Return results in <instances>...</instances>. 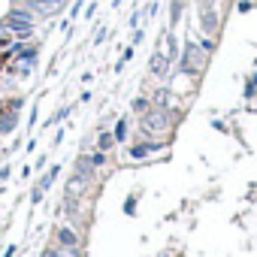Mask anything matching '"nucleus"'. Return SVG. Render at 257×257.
Wrapping results in <instances>:
<instances>
[{
	"mask_svg": "<svg viewBox=\"0 0 257 257\" xmlns=\"http://www.w3.org/2000/svg\"><path fill=\"white\" fill-rule=\"evenodd\" d=\"M200 25H203V31L212 34V37L221 31V16H218V10H215V0H200Z\"/></svg>",
	"mask_w": 257,
	"mask_h": 257,
	"instance_id": "obj_2",
	"label": "nucleus"
},
{
	"mask_svg": "<svg viewBox=\"0 0 257 257\" xmlns=\"http://www.w3.org/2000/svg\"><path fill=\"white\" fill-rule=\"evenodd\" d=\"M112 146V134H103V140H100V149H109Z\"/></svg>",
	"mask_w": 257,
	"mask_h": 257,
	"instance_id": "obj_7",
	"label": "nucleus"
},
{
	"mask_svg": "<svg viewBox=\"0 0 257 257\" xmlns=\"http://www.w3.org/2000/svg\"><path fill=\"white\" fill-rule=\"evenodd\" d=\"M206 49L203 46H197V43H185V52H182V70H188V73H200L203 70V64H206Z\"/></svg>",
	"mask_w": 257,
	"mask_h": 257,
	"instance_id": "obj_1",
	"label": "nucleus"
},
{
	"mask_svg": "<svg viewBox=\"0 0 257 257\" xmlns=\"http://www.w3.org/2000/svg\"><path fill=\"white\" fill-rule=\"evenodd\" d=\"M167 127H170V121H167V112H164V109L146 112V121H143V131H146V134H164Z\"/></svg>",
	"mask_w": 257,
	"mask_h": 257,
	"instance_id": "obj_3",
	"label": "nucleus"
},
{
	"mask_svg": "<svg viewBox=\"0 0 257 257\" xmlns=\"http://www.w3.org/2000/svg\"><path fill=\"white\" fill-rule=\"evenodd\" d=\"M173 16H170V25H179V19H182V0H173V10H170Z\"/></svg>",
	"mask_w": 257,
	"mask_h": 257,
	"instance_id": "obj_6",
	"label": "nucleus"
},
{
	"mask_svg": "<svg viewBox=\"0 0 257 257\" xmlns=\"http://www.w3.org/2000/svg\"><path fill=\"white\" fill-rule=\"evenodd\" d=\"M55 239H58V245H61V248H73V251H79V248H82V242H79V236H76V230H73V227H58Z\"/></svg>",
	"mask_w": 257,
	"mask_h": 257,
	"instance_id": "obj_4",
	"label": "nucleus"
},
{
	"mask_svg": "<svg viewBox=\"0 0 257 257\" xmlns=\"http://www.w3.org/2000/svg\"><path fill=\"white\" fill-rule=\"evenodd\" d=\"M167 64H170V58L158 52V55L152 58V73H161V76H164V73H167Z\"/></svg>",
	"mask_w": 257,
	"mask_h": 257,
	"instance_id": "obj_5",
	"label": "nucleus"
},
{
	"mask_svg": "<svg viewBox=\"0 0 257 257\" xmlns=\"http://www.w3.org/2000/svg\"><path fill=\"white\" fill-rule=\"evenodd\" d=\"M251 7H254V0H242V4H239V10H242V13H248Z\"/></svg>",
	"mask_w": 257,
	"mask_h": 257,
	"instance_id": "obj_8",
	"label": "nucleus"
}]
</instances>
